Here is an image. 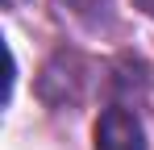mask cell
<instances>
[{
  "instance_id": "cell-1",
  "label": "cell",
  "mask_w": 154,
  "mask_h": 150,
  "mask_svg": "<svg viewBox=\"0 0 154 150\" xmlns=\"http://www.w3.org/2000/svg\"><path fill=\"white\" fill-rule=\"evenodd\" d=\"M96 150H146L142 121L129 108H121V104L104 108L100 121H96Z\"/></svg>"
},
{
  "instance_id": "cell-2",
  "label": "cell",
  "mask_w": 154,
  "mask_h": 150,
  "mask_svg": "<svg viewBox=\"0 0 154 150\" xmlns=\"http://www.w3.org/2000/svg\"><path fill=\"white\" fill-rule=\"evenodd\" d=\"M133 4H137L142 13H150V17H154V0H133Z\"/></svg>"
},
{
  "instance_id": "cell-3",
  "label": "cell",
  "mask_w": 154,
  "mask_h": 150,
  "mask_svg": "<svg viewBox=\"0 0 154 150\" xmlns=\"http://www.w3.org/2000/svg\"><path fill=\"white\" fill-rule=\"evenodd\" d=\"M8 4H13V0H8Z\"/></svg>"
}]
</instances>
